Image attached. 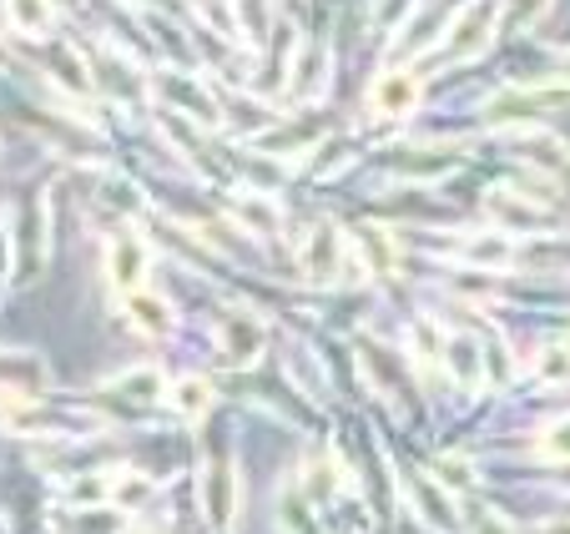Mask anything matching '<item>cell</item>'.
<instances>
[{
    "instance_id": "1",
    "label": "cell",
    "mask_w": 570,
    "mask_h": 534,
    "mask_svg": "<svg viewBox=\"0 0 570 534\" xmlns=\"http://www.w3.org/2000/svg\"><path fill=\"white\" fill-rule=\"evenodd\" d=\"M298 263H303V283L308 288H334V283H358L364 267H358L354 247H348V233H338L334 222H313L303 233V247H298Z\"/></svg>"
},
{
    "instance_id": "2",
    "label": "cell",
    "mask_w": 570,
    "mask_h": 534,
    "mask_svg": "<svg viewBox=\"0 0 570 534\" xmlns=\"http://www.w3.org/2000/svg\"><path fill=\"white\" fill-rule=\"evenodd\" d=\"M495 6H484V0H470L460 16H454L450 26H444V51L460 56V61H474V56L490 51V41H495Z\"/></svg>"
},
{
    "instance_id": "3",
    "label": "cell",
    "mask_w": 570,
    "mask_h": 534,
    "mask_svg": "<svg viewBox=\"0 0 570 534\" xmlns=\"http://www.w3.org/2000/svg\"><path fill=\"white\" fill-rule=\"evenodd\" d=\"M147 91L161 101V107H173V111H187L193 121H203V127H217L223 121V111L213 107V97H207L197 81H183L177 71H151L147 76Z\"/></svg>"
},
{
    "instance_id": "4",
    "label": "cell",
    "mask_w": 570,
    "mask_h": 534,
    "mask_svg": "<svg viewBox=\"0 0 570 534\" xmlns=\"http://www.w3.org/2000/svg\"><path fill=\"white\" fill-rule=\"evenodd\" d=\"M263 343H268V328L253 313H227L223 328H217V358L227 368H248L263 358Z\"/></svg>"
},
{
    "instance_id": "5",
    "label": "cell",
    "mask_w": 570,
    "mask_h": 534,
    "mask_svg": "<svg viewBox=\"0 0 570 534\" xmlns=\"http://www.w3.org/2000/svg\"><path fill=\"white\" fill-rule=\"evenodd\" d=\"M460 151H434V147H394L384 157V171L399 177V182H440L460 167Z\"/></svg>"
},
{
    "instance_id": "6",
    "label": "cell",
    "mask_w": 570,
    "mask_h": 534,
    "mask_svg": "<svg viewBox=\"0 0 570 534\" xmlns=\"http://www.w3.org/2000/svg\"><path fill=\"white\" fill-rule=\"evenodd\" d=\"M147 243H141V233H111L107 237V283L117 293H137L141 283H147Z\"/></svg>"
},
{
    "instance_id": "7",
    "label": "cell",
    "mask_w": 570,
    "mask_h": 534,
    "mask_svg": "<svg viewBox=\"0 0 570 534\" xmlns=\"http://www.w3.org/2000/svg\"><path fill=\"white\" fill-rule=\"evenodd\" d=\"M348 247H354L358 267H364V278H394L399 247H394V237H389L379 222H358L354 233H348Z\"/></svg>"
},
{
    "instance_id": "8",
    "label": "cell",
    "mask_w": 570,
    "mask_h": 534,
    "mask_svg": "<svg viewBox=\"0 0 570 534\" xmlns=\"http://www.w3.org/2000/svg\"><path fill=\"white\" fill-rule=\"evenodd\" d=\"M424 86L414 71H384L374 86H368V107L379 111V117H410L414 107H420Z\"/></svg>"
},
{
    "instance_id": "9",
    "label": "cell",
    "mask_w": 570,
    "mask_h": 534,
    "mask_svg": "<svg viewBox=\"0 0 570 534\" xmlns=\"http://www.w3.org/2000/svg\"><path fill=\"white\" fill-rule=\"evenodd\" d=\"M484 207H490L505 227H515V233H540V227L550 222L546 202H540V197H525L520 187H495V192L484 197Z\"/></svg>"
},
{
    "instance_id": "10",
    "label": "cell",
    "mask_w": 570,
    "mask_h": 534,
    "mask_svg": "<svg viewBox=\"0 0 570 534\" xmlns=\"http://www.w3.org/2000/svg\"><path fill=\"white\" fill-rule=\"evenodd\" d=\"M167 394V384H161V374L157 368H127L121 378H111L107 384V394H101V404H121L127 414H137V408H151L157 398Z\"/></svg>"
},
{
    "instance_id": "11",
    "label": "cell",
    "mask_w": 570,
    "mask_h": 534,
    "mask_svg": "<svg viewBox=\"0 0 570 534\" xmlns=\"http://www.w3.org/2000/svg\"><path fill=\"white\" fill-rule=\"evenodd\" d=\"M46 358L36 353H21V348H0V388L16 398H36L46 394Z\"/></svg>"
},
{
    "instance_id": "12",
    "label": "cell",
    "mask_w": 570,
    "mask_h": 534,
    "mask_svg": "<svg viewBox=\"0 0 570 534\" xmlns=\"http://www.w3.org/2000/svg\"><path fill=\"white\" fill-rule=\"evenodd\" d=\"M203 510H207V524L227 530L237 520V469L233 464H207L203 474Z\"/></svg>"
},
{
    "instance_id": "13",
    "label": "cell",
    "mask_w": 570,
    "mask_h": 534,
    "mask_svg": "<svg viewBox=\"0 0 570 534\" xmlns=\"http://www.w3.org/2000/svg\"><path fill=\"white\" fill-rule=\"evenodd\" d=\"M91 86H97L101 97H111V101H137L141 97V71L131 61H117V56H97L91 61Z\"/></svg>"
},
{
    "instance_id": "14",
    "label": "cell",
    "mask_w": 570,
    "mask_h": 534,
    "mask_svg": "<svg viewBox=\"0 0 570 534\" xmlns=\"http://www.w3.org/2000/svg\"><path fill=\"white\" fill-rule=\"evenodd\" d=\"M323 86H328V46H308V51L293 56V71H288V91L303 101H318Z\"/></svg>"
},
{
    "instance_id": "15",
    "label": "cell",
    "mask_w": 570,
    "mask_h": 534,
    "mask_svg": "<svg viewBox=\"0 0 570 534\" xmlns=\"http://www.w3.org/2000/svg\"><path fill=\"white\" fill-rule=\"evenodd\" d=\"M127 318H131V328L141 333V338H167L173 333V308H167V298H157V293H147V288H137V293H127Z\"/></svg>"
},
{
    "instance_id": "16",
    "label": "cell",
    "mask_w": 570,
    "mask_h": 534,
    "mask_svg": "<svg viewBox=\"0 0 570 534\" xmlns=\"http://www.w3.org/2000/svg\"><path fill=\"white\" fill-rule=\"evenodd\" d=\"M440 364L450 368L454 384H484V348L474 338H464V333H450L444 338V353H440Z\"/></svg>"
},
{
    "instance_id": "17",
    "label": "cell",
    "mask_w": 570,
    "mask_h": 534,
    "mask_svg": "<svg viewBox=\"0 0 570 534\" xmlns=\"http://www.w3.org/2000/svg\"><path fill=\"white\" fill-rule=\"evenodd\" d=\"M410 500L420 504V514L434 524V530H444V534H460V520H454V514H450V494H444L434 479H424V474H410Z\"/></svg>"
},
{
    "instance_id": "18",
    "label": "cell",
    "mask_w": 570,
    "mask_h": 534,
    "mask_svg": "<svg viewBox=\"0 0 570 534\" xmlns=\"http://www.w3.org/2000/svg\"><path fill=\"white\" fill-rule=\"evenodd\" d=\"M16 243H21V233H16ZM16 257H21L16 273H26V278L41 273V263H46V192L31 197V212H26V253H16Z\"/></svg>"
},
{
    "instance_id": "19",
    "label": "cell",
    "mask_w": 570,
    "mask_h": 534,
    "mask_svg": "<svg viewBox=\"0 0 570 534\" xmlns=\"http://www.w3.org/2000/svg\"><path fill=\"white\" fill-rule=\"evenodd\" d=\"M460 257L470 267H484V273H495V267H510V257H515V247H510L505 233H474L460 243Z\"/></svg>"
},
{
    "instance_id": "20",
    "label": "cell",
    "mask_w": 570,
    "mask_h": 534,
    "mask_svg": "<svg viewBox=\"0 0 570 534\" xmlns=\"http://www.w3.org/2000/svg\"><path fill=\"white\" fill-rule=\"evenodd\" d=\"M227 212L248 227V233H278V227H283V212L273 202H263L258 192H237L233 202H227Z\"/></svg>"
},
{
    "instance_id": "21",
    "label": "cell",
    "mask_w": 570,
    "mask_h": 534,
    "mask_svg": "<svg viewBox=\"0 0 570 534\" xmlns=\"http://www.w3.org/2000/svg\"><path fill=\"white\" fill-rule=\"evenodd\" d=\"M167 398H173V408L187 418V424H197V418L213 408V388H207V378H177V384L167 388Z\"/></svg>"
},
{
    "instance_id": "22",
    "label": "cell",
    "mask_w": 570,
    "mask_h": 534,
    "mask_svg": "<svg viewBox=\"0 0 570 534\" xmlns=\"http://www.w3.org/2000/svg\"><path fill=\"white\" fill-rule=\"evenodd\" d=\"M56 534H121V510H71L56 520Z\"/></svg>"
},
{
    "instance_id": "23",
    "label": "cell",
    "mask_w": 570,
    "mask_h": 534,
    "mask_svg": "<svg viewBox=\"0 0 570 534\" xmlns=\"http://www.w3.org/2000/svg\"><path fill=\"white\" fill-rule=\"evenodd\" d=\"M6 16H11L26 36H46L56 21V6L51 0H6Z\"/></svg>"
},
{
    "instance_id": "24",
    "label": "cell",
    "mask_w": 570,
    "mask_h": 534,
    "mask_svg": "<svg viewBox=\"0 0 570 534\" xmlns=\"http://www.w3.org/2000/svg\"><path fill=\"white\" fill-rule=\"evenodd\" d=\"M223 121H227V127H233V131H263V127H273V121H278V117H273V111H263L258 101L227 97V101H223Z\"/></svg>"
},
{
    "instance_id": "25",
    "label": "cell",
    "mask_w": 570,
    "mask_h": 534,
    "mask_svg": "<svg viewBox=\"0 0 570 534\" xmlns=\"http://www.w3.org/2000/svg\"><path fill=\"white\" fill-rule=\"evenodd\" d=\"M550 0H500V11L495 21L505 26V31H525V26H535L540 16H546Z\"/></svg>"
},
{
    "instance_id": "26",
    "label": "cell",
    "mask_w": 570,
    "mask_h": 534,
    "mask_svg": "<svg viewBox=\"0 0 570 534\" xmlns=\"http://www.w3.org/2000/svg\"><path fill=\"white\" fill-rule=\"evenodd\" d=\"M535 374L546 378L550 388H556V384H570V343H550V348L535 358Z\"/></svg>"
},
{
    "instance_id": "27",
    "label": "cell",
    "mask_w": 570,
    "mask_h": 534,
    "mask_svg": "<svg viewBox=\"0 0 570 534\" xmlns=\"http://www.w3.org/2000/svg\"><path fill=\"white\" fill-rule=\"evenodd\" d=\"M414 6H420V0H379V6H374V26H379L384 36H394L399 26H410Z\"/></svg>"
},
{
    "instance_id": "28",
    "label": "cell",
    "mask_w": 570,
    "mask_h": 534,
    "mask_svg": "<svg viewBox=\"0 0 570 534\" xmlns=\"http://www.w3.org/2000/svg\"><path fill=\"white\" fill-rule=\"evenodd\" d=\"M540 454H546V459H556V464L570 459V418H556V424L540 434Z\"/></svg>"
},
{
    "instance_id": "29",
    "label": "cell",
    "mask_w": 570,
    "mask_h": 534,
    "mask_svg": "<svg viewBox=\"0 0 570 534\" xmlns=\"http://www.w3.org/2000/svg\"><path fill=\"white\" fill-rule=\"evenodd\" d=\"M51 76H56V81L66 76V86H71V91H91V76L81 71V61H76L71 51H56L51 56Z\"/></svg>"
},
{
    "instance_id": "30",
    "label": "cell",
    "mask_w": 570,
    "mask_h": 534,
    "mask_svg": "<svg viewBox=\"0 0 570 534\" xmlns=\"http://www.w3.org/2000/svg\"><path fill=\"white\" fill-rule=\"evenodd\" d=\"M444 338H450V333H444V328H440V323H434V318H424L420 328H414V343H420V353H424V358H430V364H440Z\"/></svg>"
},
{
    "instance_id": "31",
    "label": "cell",
    "mask_w": 570,
    "mask_h": 534,
    "mask_svg": "<svg viewBox=\"0 0 570 534\" xmlns=\"http://www.w3.org/2000/svg\"><path fill=\"white\" fill-rule=\"evenodd\" d=\"M460 530H464V534H510L505 520H500V514H490L484 504H470V520H464Z\"/></svg>"
},
{
    "instance_id": "32",
    "label": "cell",
    "mask_w": 570,
    "mask_h": 534,
    "mask_svg": "<svg viewBox=\"0 0 570 534\" xmlns=\"http://www.w3.org/2000/svg\"><path fill=\"white\" fill-rule=\"evenodd\" d=\"M137 6H147V11H183V0H137Z\"/></svg>"
},
{
    "instance_id": "33",
    "label": "cell",
    "mask_w": 570,
    "mask_h": 534,
    "mask_svg": "<svg viewBox=\"0 0 570 534\" xmlns=\"http://www.w3.org/2000/svg\"><path fill=\"white\" fill-rule=\"evenodd\" d=\"M560 86H570V56L560 61Z\"/></svg>"
},
{
    "instance_id": "34",
    "label": "cell",
    "mask_w": 570,
    "mask_h": 534,
    "mask_svg": "<svg viewBox=\"0 0 570 534\" xmlns=\"http://www.w3.org/2000/svg\"><path fill=\"white\" fill-rule=\"evenodd\" d=\"M6 61H11V46H6V41H0V66H6Z\"/></svg>"
},
{
    "instance_id": "35",
    "label": "cell",
    "mask_w": 570,
    "mask_h": 534,
    "mask_svg": "<svg viewBox=\"0 0 570 534\" xmlns=\"http://www.w3.org/2000/svg\"><path fill=\"white\" fill-rule=\"evenodd\" d=\"M121 534H137V530H121Z\"/></svg>"
}]
</instances>
